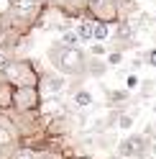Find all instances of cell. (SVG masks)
<instances>
[{
	"instance_id": "obj_15",
	"label": "cell",
	"mask_w": 156,
	"mask_h": 159,
	"mask_svg": "<svg viewBox=\"0 0 156 159\" xmlns=\"http://www.w3.org/2000/svg\"><path fill=\"white\" fill-rule=\"evenodd\" d=\"M108 62H110V64H120V52H113V54L108 57Z\"/></svg>"
},
{
	"instance_id": "obj_18",
	"label": "cell",
	"mask_w": 156,
	"mask_h": 159,
	"mask_svg": "<svg viewBox=\"0 0 156 159\" xmlns=\"http://www.w3.org/2000/svg\"><path fill=\"white\" fill-rule=\"evenodd\" d=\"M0 157H3V146H0Z\"/></svg>"
},
{
	"instance_id": "obj_10",
	"label": "cell",
	"mask_w": 156,
	"mask_h": 159,
	"mask_svg": "<svg viewBox=\"0 0 156 159\" xmlns=\"http://www.w3.org/2000/svg\"><path fill=\"white\" fill-rule=\"evenodd\" d=\"M62 44H67V46H80V44H82V39L77 36V31H64Z\"/></svg>"
},
{
	"instance_id": "obj_14",
	"label": "cell",
	"mask_w": 156,
	"mask_h": 159,
	"mask_svg": "<svg viewBox=\"0 0 156 159\" xmlns=\"http://www.w3.org/2000/svg\"><path fill=\"white\" fill-rule=\"evenodd\" d=\"M146 62H149L151 67H156V49H151V52L146 54Z\"/></svg>"
},
{
	"instance_id": "obj_5",
	"label": "cell",
	"mask_w": 156,
	"mask_h": 159,
	"mask_svg": "<svg viewBox=\"0 0 156 159\" xmlns=\"http://www.w3.org/2000/svg\"><path fill=\"white\" fill-rule=\"evenodd\" d=\"M62 87H64V80H62V77L44 75V77H41V90H38V93L46 98V95H56V93H62Z\"/></svg>"
},
{
	"instance_id": "obj_19",
	"label": "cell",
	"mask_w": 156,
	"mask_h": 159,
	"mask_svg": "<svg viewBox=\"0 0 156 159\" xmlns=\"http://www.w3.org/2000/svg\"><path fill=\"white\" fill-rule=\"evenodd\" d=\"M80 159H87V157H80Z\"/></svg>"
},
{
	"instance_id": "obj_2",
	"label": "cell",
	"mask_w": 156,
	"mask_h": 159,
	"mask_svg": "<svg viewBox=\"0 0 156 159\" xmlns=\"http://www.w3.org/2000/svg\"><path fill=\"white\" fill-rule=\"evenodd\" d=\"M3 75H5L8 82H13L15 87H33L36 80H38L31 62H8L3 67Z\"/></svg>"
},
{
	"instance_id": "obj_9",
	"label": "cell",
	"mask_w": 156,
	"mask_h": 159,
	"mask_svg": "<svg viewBox=\"0 0 156 159\" xmlns=\"http://www.w3.org/2000/svg\"><path fill=\"white\" fill-rule=\"evenodd\" d=\"M74 103H77V108H87V105H92V95L87 90H80L74 95Z\"/></svg>"
},
{
	"instance_id": "obj_12",
	"label": "cell",
	"mask_w": 156,
	"mask_h": 159,
	"mask_svg": "<svg viewBox=\"0 0 156 159\" xmlns=\"http://www.w3.org/2000/svg\"><path fill=\"white\" fill-rule=\"evenodd\" d=\"M133 126V118L131 116H120L118 118V128H131Z\"/></svg>"
},
{
	"instance_id": "obj_3",
	"label": "cell",
	"mask_w": 156,
	"mask_h": 159,
	"mask_svg": "<svg viewBox=\"0 0 156 159\" xmlns=\"http://www.w3.org/2000/svg\"><path fill=\"white\" fill-rule=\"evenodd\" d=\"M38 98H41V93L36 87H15L13 90V108H18V111H31V108L38 105Z\"/></svg>"
},
{
	"instance_id": "obj_20",
	"label": "cell",
	"mask_w": 156,
	"mask_h": 159,
	"mask_svg": "<svg viewBox=\"0 0 156 159\" xmlns=\"http://www.w3.org/2000/svg\"><path fill=\"white\" fill-rule=\"evenodd\" d=\"M154 113H156V108H154Z\"/></svg>"
},
{
	"instance_id": "obj_13",
	"label": "cell",
	"mask_w": 156,
	"mask_h": 159,
	"mask_svg": "<svg viewBox=\"0 0 156 159\" xmlns=\"http://www.w3.org/2000/svg\"><path fill=\"white\" fill-rule=\"evenodd\" d=\"M125 87H128V90H136V87H138V77H136V75H128V80H125Z\"/></svg>"
},
{
	"instance_id": "obj_8",
	"label": "cell",
	"mask_w": 156,
	"mask_h": 159,
	"mask_svg": "<svg viewBox=\"0 0 156 159\" xmlns=\"http://www.w3.org/2000/svg\"><path fill=\"white\" fill-rule=\"evenodd\" d=\"M77 36H80L82 41H90L92 39V23H87V21L77 23Z\"/></svg>"
},
{
	"instance_id": "obj_7",
	"label": "cell",
	"mask_w": 156,
	"mask_h": 159,
	"mask_svg": "<svg viewBox=\"0 0 156 159\" xmlns=\"http://www.w3.org/2000/svg\"><path fill=\"white\" fill-rule=\"evenodd\" d=\"M108 23H105V21H97L95 26H92V39H95V41H105V39H108Z\"/></svg>"
},
{
	"instance_id": "obj_16",
	"label": "cell",
	"mask_w": 156,
	"mask_h": 159,
	"mask_svg": "<svg viewBox=\"0 0 156 159\" xmlns=\"http://www.w3.org/2000/svg\"><path fill=\"white\" fill-rule=\"evenodd\" d=\"M8 64V54H5V49H0V69H3Z\"/></svg>"
},
{
	"instance_id": "obj_17",
	"label": "cell",
	"mask_w": 156,
	"mask_h": 159,
	"mask_svg": "<svg viewBox=\"0 0 156 159\" xmlns=\"http://www.w3.org/2000/svg\"><path fill=\"white\" fill-rule=\"evenodd\" d=\"M92 54H105V46L102 44H95L92 46Z\"/></svg>"
},
{
	"instance_id": "obj_4",
	"label": "cell",
	"mask_w": 156,
	"mask_h": 159,
	"mask_svg": "<svg viewBox=\"0 0 156 159\" xmlns=\"http://www.w3.org/2000/svg\"><path fill=\"white\" fill-rule=\"evenodd\" d=\"M118 152H120L123 157H141V154L146 152V141H143L141 136H131V139H125V141L120 144Z\"/></svg>"
},
{
	"instance_id": "obj_1",
	"label": "cell",
	"mask_w": 156,
	"mask_h": 159,
	"mask_svg": "<svg viewBox=\"0 0 156 159\" xmlns=\"http://www.w3.org/2000/svg\"><path fill=\"white\" fill-rule=\"evenodd\" d=\"M49 59L54 62L56 69H62L64 75H80L84 72V54L80 52L77 46H67V44H54L49 49Z\"/></svg>"
},
{
	"instance_id": "obj_11",
	"label": "cell",
	"mask_w": 156,
	"mask_h": 159,
	"mask_svg": "<svg viewBox=\"0 0 156 159\" xmlns=\"http://www.w3.org/2000/svg\"><path fill=\"white\" fill-rule=\"evenodd\" d=\"M13 159H36V154L31 152V149H18V152L13 154Z\"/></svg>"
},
{
	"instance_id": "obj_6",
	"label": "cell",
	"mask_w": 156,
	"mask_h": 159,
	"mask_svg": "<svg viewBox=\"0 0 156 159\" xmlns=\"http://www.w3.org/2000/svg\"><path fill=\"white\" fill-rule=\"evenodd\" d=\"M13 141H15V131H13L11 121L0 118V146H8V144H13Z\"/></svg>"
}]
</instances>
